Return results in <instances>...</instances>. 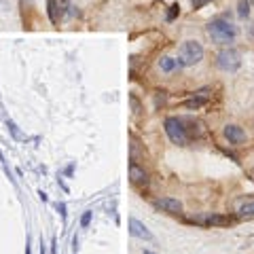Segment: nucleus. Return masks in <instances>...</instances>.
I'll return each mask as SVG.
<instances>
[{"mask_svg":"<svg viewBox=\"0 0 254 254\" xmlns=\"http://www.w3.org/2000/svg\"><path fill=\"white\" fill-rule=\"evenodd\" d=\"M208 34L212 36V40H214L216 45H229V42L235 40L237 30H235V26H233L231 21L218 17V19H214V21H210Z\"/></svg>","mask_w":254,"mask_h":254,"instance_id":"f257e3e1","label":"nucleus"},{"mask_svg":"<svg viewBox=\"0 0 254 254\" xmlns=\"http://www.w3.org/2000/svg\"><path fill=\"white\" fill-rule=\"evenodd\" d=\"M203 60V47L197 40H187L182 42V47L178 49V64L180 66H195Z\"/></svg>","mask_w":254,"mask_h":254,"instance_id":"f03ea898","label":"nucleus"},{"mask_svg":"<svg viewBox=\"0 0 254 254\" xmlns=\"http://www.w3.org/2000/svg\"><path fill=\"white\" fill-rule=\"evenodd\" d=\"M163 127H165L167 138L172 140L174 144H178V146H187L189 144V133H187V127H185V121H182V119L167 117Z\"/></svg>","mask_w":254,"mask_h":254,"instance_id":"7ed1b4c3","label":"nucleus"},{"mask_svg":"<svg viewBox=\"0 0 254 254\" xmlns=\"http://www.w3.org/2000/svg\"><path fill=\"white\" fill-rule=\"evenodd\" d=\"M218 68L224 70V72H235V70L242 66V55H239L237 49H222L221 53H218Z\"/></svg>","mask_w":254,"mask_h":254,"instance_id":"20e7f679","label":"nucleus"},{"mask_svg":"<svg viewBox=\"0 0 254 254\" xmlns=\"http://www.w3.org/2000/svg\"><path fill=\"white\" fill-rule=\"evenodd\" d=\"M153 206L157 210L167 212V214H180V212H182V203L178 199H172V197H161V199H155Z\"/></svg>","mask_w":254,"mask_h":254,"instance_id":"39448f33","label":"nucleus"},{"mask_svg":"<svg viewBox=\"0 0 254 254\" xmlns=\"http://www.w3.org/2000/svg\"><path fill=\"white\" fill-rule=\"evenodd\" d=\"M129 233L138 239H144V242H153V233L146 229L144 222H140L138 218H129Z\"/></svg>","mask_w":254,"mask_h":254,"instance_id":"423d86ee","label":"nucleus"},{"mask_svg":"<svg viewBox=\"0 0 254 254\" xmlns=\"http://www.w3.org/2000/svg\"><path fill=\"white\" fill-rule=\"evenodd\" d=\"M222 133H224V138H227L231 144H235V146L246 142V131H244L239 125H227Z\"/></svg>","mask_w":254,"mask_h":254,"instance_id":"0eeeda50","label":"nucleus"},{"mask_svg":"<svg viewBox=\"0 0 254 254\" xmlns=\"http://www.w3.org/2000/svg\"><path fill=\"white\" fill-rule=\"evenodd\" d=\"M129 180L133 182V185H146V182H148L146 169L140 167L136 161H131V163H129Z\"/></svg>","mask_w":254,"mask_h":254,"instance_id":"6e6552de","label":"nucleus"},{"mask_svg":"<svg viewBox=\"0 0 254 254\" xmlns=\"http://www.w3.org/2000/svg\"><path fill=\"white\" fill-rule=\"evenodd\" d=\"M201 222L208 224V227H227V224H233V218L231 216H221V214H212V216L203 218Z\"/></svg>","mask_w":254,"mask_h":254,"instance_id":"1a4fd4ad","label":"nucleus"},{"mask_svg":"<svg viewBox=\"0 0 254 254\" xmlns=\"http://www.w3.org/2000/svg\"><path fill=\"white\" fill-rule=\"evenodd\" d=\"M239 216H244V218H252L254 216V199H246L244 203H239Z\"/></svg>","mask_w":254,"mask_h":254,"instance_id":"9d476101","label":"nucleus"},{"mask_svg":"<svg viewBox=\"0 0 254 254\" xmlns=\"http://www.w3.org/2000/svg\"><path fill=\"white\" fill-rule=\"evenodd\" d=\"M178 66H180L178 60H174V58H161L159 60V68L163 70V72H174Z\"/></svg>","mask_w":254,"mask_h":254,"instance_id":"9b49d317","label":"nucleus"},{"mask_svg":"<svg viewBox=\"0 0 254 254\" xmlns=\"http://www.w3.org/2000/svg\"><path fill=\"white\" fill-rule=\"evenodd\" d=\"M47 6H49V17H51V21L53 24H58V19L62 17V13L58 15V2H55V0H47Z\"/></svg>","mask_w":254,"mask_h":254,"instance_id":"f8f14e48","label":"nucleus"},{"mask_svg":"<svg viewBox=\"0 0 254 254\" xmlns=\"http://www.w3.org/2000/svg\"><path fill=\"white\" fill-rule=\"evenodd\" d=\"M203 104H206V100H201V97H195V95L190 97V100L185 102V106H187L189 110H197V108H201Z\"/></svg>","mask_w":254,"mask_h":254,"instance_id":"ddd939ff","label":"nucleus"},{"mask_svg":"<svg viewBox=\"0 0 254 254\" xmlns=\"http://www.w3.org/2000/svg\"><path fill=\"white\" fill-rule=\"evenodd\" d=\"M239 17H242V19H246V17H248L250 15V4H248V0H239Z\"/></svg>","mask_w":254,"mask_h":254,"instance_id":"4468645a","label":"nucleus"},{"mask_svg":"<svg viewBox=\"0 0 254 254\" xmlns=\"http://www.w3.org/2000/svg\"><path fill=\"white\" fill-rule=\"evenodd\" d=\"M6 127H9V129H11V133H13V138H15V140H21V138H24V136H21V133H19L17 125L13 123V121H6Z\"/></svg>","mask_w":254,"mask_h":254,"instance_id":"2eb2a0df","label":"nucleus"},{"mask_svg":"<svg viewBox=\"0 0 254 254\" xmlns=\"http://www.w3.org/2000/svg\"><path fill=\"white\" fill-rule=\"evenodd\" d=\"M178 13H180V6L178 4H172V6H169V13H167V21H174Z\"/></svg>","mask_w":254,"mask_h":254,"instance_id":"dca6fc26","label":"nucleus"},{"mask_svg":"<svg viewBox=\"0 0 254 254\" xmlns=\"http://www.w3.org/2000/svg\"><path fill=\"white\" fill-rule=\"evenodd\" d=\"M55 210H58L60 214H62V218H64V221H66V216H68V212H66V203L58 201V203H55Z\"/></svg>","mask_w":254,"mask_h":254,"instance_id":"f3484780","label":"nucleus"},{"mask_svg":"<svg viewBox=\"0 0 254 254\" xmlns=\"http://www.w3.org/2000/svg\"><path fill=\"white\" fill-rule=\"evenodd\" d=\"M89 222H91V212H85L81 218V227H89Z\"/></svg>","mask_w":254,"mask_h":254,"instance_id":"a211bd4d","label":"nucleus"},{"mask_svg":"<svg viewBox=\"0 0 254 254\" xmlns=\"http://www.w3.org/2000/svg\"><path fill=\"white\" fill-rule=\"evenodd\" d=\"M206 2H210V0H197V2H195V9H199V6H203Z\"/></svg>","mask_w":254,"mask_h":254,"instance_id":"6ab92c4d","label":"nucleus"},{"mask_svg":"<svg viewBox=\"0 0 254 254\" xmlns=\"http://www.w3.org/2000/svg\"><path fill=\"white\" fill-rule=\"evenodd\" d=\"M55 246H58V242L53 239V242H51V254H58V250H55Z\"/></svg>","mask_w":254,"mask_h":254,"instance_id":"aec40b11","label":"nucleus"},{"mask_svg":"<svg viewBox=\"0 0 254 254\" xmlns=\"http://www.w3.org/2000/svg\"><path fill=\"white\" fill-rule=\"evenodd\" d=\"M26 254H30V242L26 244Z\"/></svg>","mask_w":254,"mask_h":254,"instance_id":"412c9836","label":"nucleus"},{"mask_svg":"<svg viewBox=\"0 0 254 254\" xmlns=\"http://www.w3.org/2000/svg\"><path fill=\"white\" fill-rule=\"evenodd\" d=\"M0 163H2V165H4V157H2V153H0Z\"/></svg>","mask_w":254,"mask_h":254,"instance_id":"4be33fe9","label":"nucleus"},{"mask_svg":"<svg viewBox=\"0 0 254 254\" xmlns=\"http://www.w3.org/2000/svg\"><path fill=\"white\" fill-rule=\"evenodd\" d=\"M40 254H45V246H42V244H40Z\"/></svg>","mask_w":254,"mask_h":254,"instance_id":"5701e85b","label":"nucleus"},{"mask_svg":"<svg viewBox=\"0 0 254 254\" xmlns=\"http://www.w3.org/2000/svg\"><path fill=\"white\" fill-rule=\"evenodd\" d=\"M144 254H155V252H151V250H144Z\"/></svg>","mask_w":254,"mask_h":254,"instance_id":"b1692460","label":"nucleus"}]
</instances>
